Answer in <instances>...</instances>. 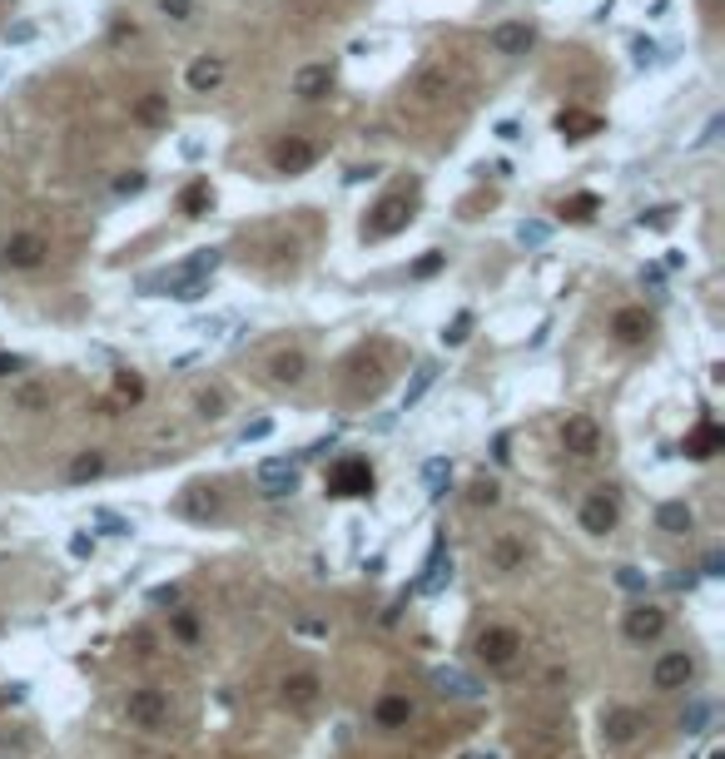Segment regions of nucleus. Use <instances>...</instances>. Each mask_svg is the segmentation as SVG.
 <instances>
[{
	"instance_id": "obj_9",
	"label": "nucleus",
	"mask_w": 725,
	"mask_h": 759,
	"mask_svg": "<svg viewBox=\"0 0 725 759\" xmlns=\"http://www.w3.org/2000/svg\"><path fill=\"white\" fill-rule=\"evenodd\" d=\"M45 253H50V244H45L40 234H15V239L0 244V263H5V268H40Z\"/></svg>"
},
{
	"instance_id": "obj_34",
	"label": "nucleus",
	"mask_w": 725,
	"mask_h": 759,
	"mask_svg": "<svg viewBox=\"0 0 725 759\" xmlns=\"http://www.w3.org/2000/svg\"><path fill=\"white\" fill-rule=\"evenodd\" d=\"M467 338H472V313L462 308V313H457V318H452V323L442 328V343H447V348H462Z\"/></svg>"
},
{
	"instance_id": "obj_51",
	"label": "nucleus",
	"mask_w": 725,
	"mask_h": 759,
	"mask_svg": "<svg viewBox=\"0 0 725 759\" xmlns=\"http://www.w3.org/2000/svg\"><path fill=\"white\" fill-rule=\"evenodd\" d=\"M492 457H497V462H502V467H507V462H512V437H507V432H502V437H497V442H492Z\"/></svg>"
},
{
	"instance_id": "obj_23",
	"label": "nucleus",
	"mask_w": 725,
	"mask_h": 759,
	"mask_svg": "<svg viewBox=\"0 0 725 759\" xmlns=\"http://www.w3.org/2000/svg\"><path fill=\"white\" fill-rule=\"evenodd\" d=\"M557 129H562V139H591V134H601V115H591V110H557Z\"/></svg>"
},
{
	"instance_id": "obj_7",
	"label": "nucleus",
	"mask_w": 725,
	"mask_h": 759,
	"mask_svg": "<svg viewBox=\"0 0 725 759\" xmlns=\"http://www.w3.org/2000/svg\"><path fill=\"white\" fill-rule=\"evenodd\" d=\"M274 169L279 174H303V169H313V159H318V144L313 139H303V134H289V139H279L274 144Z\"/></svg>"
},
{
	"instance_id": "obj_8",
	"label": "nucleus",
	"mask_w": 725,
	"mask_h": 759,
	"mask_svg": "<svg viewBox=\"0 0 725 759\" xmlns=\"http://www.w3.org/2000/svg\"><path fill=\"white\" fill-rule=\"evenodd\" d=\"M691 680H696V660H691L686 650L661 655V660H656V670H651V685H656V690H686Z\"/></svg>"
},
{
	"instance_id": "obj_18",
	"label": "nucleus",
	"mask_w": 725,
	"mask_h": 759,
	"mask_svg": "<svg viewBox=\"0 0 725 759\" xmlns=\"http://www.w3.org/2000/svg\"><path fill=\"white\" fill-rule=\"evenodd\" d=\"M328 90H333V65H303V70L293 75V95H298L303 105L323 100Z\"/></svg>"
},
{
	"instance_id": "obj_52",
	"label": "nucleus",
	"mask_w": 725,
	"mask_h": 759,
	"mask_svg": "<svg viewBox=\"0 0 725 759\" xmlns=\"http://www.w3.org/2000/svg\"><path fill=\"white\" fill-rule=\"evenodd\" d=\"M701 571H706V576H721V571H725V556H721V551H706Z\"/></svg>"
},
{
	"instance_id": "obj_13",
	"label": "nucleus",
	"mask_w": 725,
	"mask_h": 759,
	"mask_svg": "<svg viewBox=\"0 0 725 759\" xmlns=\"http://www.w3.org/2000/svg\"><path fill=\"white\" fill-rule=\"evenodd\" d=\"M433 690L442 700H477L482 695V685L462 670V665H437L433 670Z\"/></svg>"
},
{
	"instance_id": "obj_2",
	"label": "nucleus",
	"mask_w": 725,
	"mask_h": 759,
	"mask_svg": "<svg viewBox=\"0 0 725 759\" xmlns=\"http://www.w3.org/2000/svg\"><path fill=\"white\" fill-rule=\"evenodd\" d=\"M125 715H130V725H135V730L159 735V730L169 725V700H164V690H154V685L130 690V695H125Z\"/></svg>"
},
{
	"instance_id": "obj_3",
	"label": "nucleus",
	"mask_w": 725,
	"mask_h": 759,
	"mask_svg": "<svg viewBox=\"0 0 725 759\" xmlns=\"http://www.w3.org/2000/svg\"><path fill=\"white\" fill-rule=\"evenodd\" d=\"M408 224H413V209H408V199H403V194H393V199H383V204L363 219V239H368V244H378V239L403 234Z\"/></svg>"
},
{
	"instance_id": "obj_15",
	"label": "nucleus",
	"mask_w": 725,
	"mask_h": 759,
	"mask_svg": "<svg viewBox=\"0 0 725 759\" xmlns=\"http://www.w3.org/2000/svg\"><path fill=\"white\" fill-rule=\"evenodd\" d=\"M224 70H229L224 55H199V60L184 70V85H189L194 95H214V90L224 85Z\"/></svg>"
},
{
	"instance_id": "obj_55",
	"label": "nucleus",
	"mask_w": 725,
	"mask_h": 759,
	"mask_svg": "<svg viewBox=\"0 0 725 759\" xmlns=\"http://www.w3.org/2000/svg\"><path fill=\"white\" fill-rule=\"evenodd\" d=\"M631 50H636V55H641V65H646V60H651V55H656V45H651V40H646V35H636V40H631Z\"/></svg>"
},
{
	"instance_id": "obj_25",
	"label": "nucleus",
	"mask_w": 725,
	"mask_h": 759,
	"mask_svg": "<svg viewBox=\"0 0 725 759\" xmlns=\"http://www.w3.org/2000/svg\"><path fill=\"white\" fill-rule=\"evenodd\" d=\"M164 288L174 303H199L209 293V278H194V273H164Z\"/></svg>"
},
{
	"instance_id": "obj_30",
	"label": "nucleus",
	"mask_w": 725,
	"mask_h": 759,
	"mask_svg": "<svg viewBox=\"0 0 725 759\" xmlns=\"http://www.w3.org/2000/svg\"><path fill=\"white\" fill-rule=\"evenodd\" d=\"M447 85H452V75H447L442 65H433V70H423V75H418L413 95H418V100H442V95H447Z\"/></svg>"
},
{
	"instance_id": "obj_62",
	"label": "nucleus",
	"mask_w": 725,
	"mask_h": 759,
	"mask_svg": "<svg viewBox=\"0 0 725 759\" xmlns=\"http://www.w3.org/2000/svg\"><path fill=\"white\" fill-rule=\"evenodd\" d=\"M462 759H497V755H462Z\"/></svg>"
},
{
	"instance_id": "obj_21",
	"label": "nucleus",
	"mask_w": 725,
	"mask_h": 759,
	"mask_svg": "<svg viewBox=\"0 0 725 759\" xmlns=\"http://www.w3.org/2000/svg\"><path fill=\"white\" fill-rule=\"evenodd\" d=\"M522 561H527V546H522L517 536H497V541L487 546V566H492V571H502V576H507V571H517Z\"/></svg>"
},
{
	"instance_id": "obj_49",
	"label": "nucleus",
	"mask_w": 725,
	"mask_h": 759,
	"mask_svg": "<svg viewBox=\"0 0 725 759\" xmlns=\"http://www.w3.org/2000/svg\"><path fill=\"white\" fill-rule=\"evenodd\" d=\"M616 581H621L626 591H646V576H641V571H631V566H621V571H616Z\"/></svg>"
},
{
	"instance_id": "obj_41",
	"label": "nucleus",
	"mask_w": 725,
	"mask_h": 759,
	"mask_svg": "<svg viewBox=\"0 0 725 759\" xmlns=\"http://www.w3.org/2000/svg\"><path fill=\"white\" fill-rule=\"evenodd\" d=\"M159 15L174 20V25H184V20H194V0H159Z\"/></svg>"
},
{
	"instance_id": "obj_48",
	"label": "nucleus",
	"mask_w": 725,
	"mask_h": 759,
	"mask_svg": "<svg viewBox=\"0 0 725 759\" xmlns=\"http://www.w3.org/2000/svg\"><path fill=\"white\" fill-rule=\"evenodd\" d=\"M269 432H274V422H269V417H259V422H249V427H244V442H264Z\"/></svg>"
},
{
	"instance_id": "obj_5",
	"label": "nucleus",
	"mask_w": 725,
	"mask_h": 759,
	"mask_svg": "<svg viewBox=\"0 0 725 759\" xmlns=\"http://www.w3.org/2000/svg\"><path fill=\"white\" fill-rule=\"evenodd\" d=\"M621 631H626L631 645H651V640H661V631H666V611L641 601V606H631V611L621 616Z\"/></svg>"
},
{
	"instance_id": "obj_43",
	"label": "nucleus",
	"mask_w": 725,
	"mask_h": 759,
	"mask_svg": "<svg viewBox=\"0 0 725 759\" xmlns=\"http://www.w3.org/2000/svg\"><path fill=\"white\" fill-rule=\"evenodd\" d=\"M130 40H140V25L135 20H115L110 25V45H130Z\"/></svg>"
},
{
	"instance_id": "obj_11",
	"label": "nucleus",
	"mask_w": 725,
	"mask_h": 759,
	"mask_svg": "<svg viewBox=\"0 0 725 759\" xmlns=\"http://www.w3.org/2000/svg\"><path fill=\"white\" fill-rule=\"evenodd\" d=\"M492 50L497 55H527L532 45H537V30L527 25V20H502V25H492Z\"/></svg>"
},
{
	"instance_id": "obj_50",
	"label": "nucleus",
	"mask_w": 725,
	"mask_h": 759,
	"mask_svg": "<svg viewBox=\"0 0 725 759\" xmlns=\"http://www.w3.org/2000/svg\"><path fill=\"white\" fill-rule=\"evenodd\" d=\"M149 601H154V606H174V601H179V586H154Z\"/></svg>"
},
{
	"instance_id": "obj_1",
	"label": "nucleus",
	"mask_w": 725,
	"mask_h": 759,
	"mask_svg": "<svg viewBox=\"0 0 725 759\" xmlns=\"http://www.w3.org/2000/svg\"><path fill=\"white\" fill-rule=\"evenodd\" d=\"M328 497H373V467L363 457H338L323 477Z\"/></svg>"
},
{
	"instance_id": "obj_57",
	"label": "nucleus",
	"mask_w": 725,
	"mask_h": 759,
	"mask_svg": "<svg viewBox=\"0 0 725 759\" xmlns=\"http://www.w3.org/2000/svg\"><path fill=\"white\" fill-rule=\"evenodd\" d=\"M378 174V164H358L353 174H348V184H363V179H373Z\"/></svg>"
},
{
	"instance_id": "obj_37",
	"label": "nucleus",
	"mask_w": 725,
	"mask_h": 759,
	"mask_svg": "<svg viewBox=\"0 0 725 759\" xmlns=\"http://www.w3.org/2000/svg\"><path fill=\"white\" fill-rule=\"evenodd\" d=\"M442 268H447V253H437V249H433V253H423V258H418V263H413L408 273H413V278L423 283V278H437Z\"/></svg>"
},
{
	"instance_id": "obj_40",
	"label": "nucleus",
	"mask_w": 725,
	"mask_h": 759,
	"mask_svg": "<svg viewBox=\"0 0 725 759\" xmlns=\"http://www.w3.org/2000/svg\"><path fill=\"white\" fill-rule=\"evenodd\" d=\"M115 397H120V402H140V397H145V382L135 378V373H120V378H115Z\"/></svg>"
},
{
	"instance_id": "obj_46",
	"label": "nucleus",
	"mask_w": 725,
	"mask_h": 759,
	"mask_svg": "<svg viewBox=\"0 0 725 759\" xmlns=\"http://www.w3.org/2000/svg\"><path fill=\"white\" fill-rule=\"evenodd\" d=\"M25 40H35V25H30V20H20V25L5 30V45H25Z\"/></svg>"
},
{
	"instance_id": "obj_61",
	"label": "nucleus",
	"mask_w": 725,
	"mask_h": 759,
	"mask_svg": "<svg viewBox=\"0 0 725 759\" xmlns=\"http://www.w3.org/2000/svg\"><path fill=\"white\" fill-rule=\"evenodd\" d=\"M706 759H725V750H711V755H706Z\"/></svg>"
},
{
	"instance_id": "obj_60",
	"label": "nucleus",
	"mask_w": 725,
	"mask_h": 759,
	"mask_svg": "<svg viewBox=\"0 0 725 759\" xmlns=\"http://www.w3.org/2000/svg\"><path fill=\"white\" fill-rule=\"evenodd\" d=\"M15 695H20V690H0V705H5V700H15Z\"/></svg>"
},
{
	"instance_id": "obj_12",
	"label": "nucleus",
	"mask_w": 725,
	"mask_h": 759,
	"mask_svg": "<svg viewBox=\"0 0 725 759\" xmlns=\"http://www.w3.org/2000/svg\"><path fill=\"white\" fill-rule=\"evenodd\" d=\"M581 526H586L591 536L616 531V497H611V487H601V492H591V497L581 502Z\"/></svg>"
},
{
	"instance_id": "obj_36",
	"label": "nucleus",
	"mask_w": 725,
	"mask_h": 759,
	"mask_svg": "<svg viewBox=\"0 0 725 759\" xmlns=\"http://www.w3.org/2000/svg\"><path fill=\"white\" fill-rule=\"evenodd\" d=\"M467 502H472V506H497V502H502V492H497V482L477 477V482L467 487Z\"/></svg>"
},
{
	"instance_id": "obj_58",
	"label": "nucleus",
	"mask_w": 725,
	"mask_h": 759,
	"mask_svg": "<svg viewBox=\"0 0 725 759\" xmlns=\"http://www.w3.org/2000/svg\"><path fill=\"white\" fill-rule=\"evenodd\" d=\"M517 134H522L517 120H502V125H497V139H517Z\"/></svg>"
},
{
	"instance_id": "obj_27",
	"label": "nucleus",
	"mask_w": 725,
	"mask_h": 759,
	"mask_svg": "<svg viewBox=\"0 0 725 759\" xmlns=\"http://www.w3.org/2000/svg\"><path fill=\"white\" fill-rule=\"evenodd\" d=\"M100 472H105V452H100V447H90V452H80V457L70 462L65 482H70V487H85V482H95Z\"/></svg>"
},
{
	"instance_id": "obj_35",
	"label": "nucleus",
	"mask_w": 725,
	"mask_h": 759,
	"mask_svg": "<svg viewBox=\"0 0 725 759\" xmlns=\"http://www.w3.org/2000/svg\"><path fill=\"white\" fill-rule=\"evenodd\" d=\"M547 239H552L547 224H537V219H532V224H517V244H522V249H542Z\"/></svg>"
},
{
	"instance_id": "obj_47",
	"label": "nucleus",
	"mask_w": 725,
	"mask_h": 759,
	"mask_svg": "<svg viewBox=\"0 0 725 759\" xmlns=\"http://www.w3.org/2000/svg\"><path fill=\"white\" fill-rule=\"evenodd\" d=\"M671 214H676V209H651V214H641V229H666Z\"/></svg>"
},
{
	"instance_id": "obj_42",
	"label": "nucleus",
	"mask_w": 725,
	"mask_h": 759,
	"mask_svg": "<svg viewBox=\"0 0 725 759\" xmlns=\"http://www.w3.org/2000/svg\"><path fill=\"white\" fill-rule=\"evenodd\" d=\"M145 184H149V174L130 169V174H120V179H115V194H120V199H130V194H145Z\"/></svg>"
},
{
	"instance_id": "obj_59",
	"label": "nucleus",
	"mask_w": 725,
	"mask_h": 759,
	"mask_svg": "<svg viewBox=\"0 0 725 759\" xmlns=\"http://www.w3.org/2000/svg\"><path fill=\"white\" fill-rule=\"evenodd\" d=\"M298 631L303 635H328V626H318V621H298Z\"/></svg>"
},
{
	"instance_id": "obj_6",
	"label": "nucleus",
	"mask_w": 725,
	"mask_h": 759,
	"mask_svg": "<svg viewBox=\"0 0 725 759\" xmlns=\"http://www.w3.org/2000/svg\"><path fill=\"white\" fill-rule=\"evenodd\" d=\"M562 447H567L577 462H591V457L601 452V427H596L591 417H581V412L567 417V422H562Z\"/></svg>"
},
{
	"instance_id": "obj_38",
	"label": "nucleus",
	"mask_w": 725,
	"mask_h": 759,
	"mask_svg": "<svg viewBox=\"0 0 725 759\" xmlns=\"http://www.w3.org/2000/svg\"><path fill=\"white\" fill-rule=\"evenodd\" d=\"M423 482H428V497H442V492H447V462H442V457L423 467Z\"/></svg>"
},
{
	"instance_id": "obj_10",
	"label": "nucleus",
	"mask_w": 725,
	"mask_h": 759,
	"mask_svg": "<svg viewBox=\"0 0 725 759\" xmlns=\"http://www.w3.org/2000/svg\"><path fill=\"white\" fill-rule=\"evenodd\" d=\"M259 492H264V497H293V492H298V467H293L289 457L259 462Z\"/></svg>"
},
{
	"instance_id": "obj_20",
	"label": "nucleus",
	"mask_w": 725,
	"mask_h": 759,
	"mask_svg": "<svg viewBox=\"0 0 725 759\" xmlns=\"http://www.w3.org/2000/svg\"><path fill=\"white\" fill-rule=\"evenodd\" d=\"M452 576V556H447V546L437 541L433 546V556H428V566H423V576H418V596H433V591H442V581Z\"/></svg>"
},
{
	"instance_id": "obj_32",
	"label": "nucleus",
	"mask_w": 725,
	"mask_h": 759,
	"mask_svg": "<svg viewBox=\"0 0 725 759\" xmlns=\"http://www.w3.org/2000/svg\"><path fill=\"white\" fill-rule=\"evenodd\" d=\"M596 209H601V199H596V194H572V199L562 204V219H572V224H591V219H596Z\"/></svg>"
},
{
	"instance_id": "obj_26",
	"label": "nucleus",
	"mask_w": 725,
	"mask_h": 759,
	"mask_svg": "<svg viewBox=\"0 0 725 759\" xmlns=\"http://www.w3.org/2000/svg\"><path fill=\"white\" fill-rule=\"evenodd\" d=\"M656 526H661L666 536H686V531L696 526V516H691L686 502H661L656 506Z\"/></svg>"
},
{
	"instance_id": "obj_39",
	"label": "nucleus",
	"mask_w": 725,
	"mask_h": 759,
	"mask_svg": "<svg viewBox=\"0 0 725 759\" xmlns=\"http://www.w3.org/2000/svg\"><path fill=\"white\" fill-rule=\"evenodd\" d=\"M706 720H711V705H701V700H696V705L681 715V730H686V735H701V730H706Z\"/></svg>"
},
{
	"instance_id": "obj_31",
	"label": "nucleus",
	"mask_w": 725,
	"mask_h": 759,
	"mask_svg": "<svg viewBox=\"0 0 725 759\" xmlns=\"http://www.w3.org/2000/svg\"><path fill=\"white\" fill-rule=\"evenodd\" d=\"M437 382V363H418V373H413V382L403 387V407H418L423 402V392Z\"/></svg>"
},
{
	"instance_id": "obj_24",
	"label": "nucleus",
	"mask_w": 725,
	"mask_h": 759,
	"mask_svg": "<svg viewBox=\"0 0 725 759\" xmlns=\"http://www.w3.org/2000/svg\"><path fill=\"white\" fill-rule=\"evenodd\" d=\"M214 209V189H209V179H189L184 184V194H179V214L184 219H204Z\"/></svg>"
},
{
	"instance_id": "obj_4",
	"label": "nucleus",
	"mask_w": 725,
	"mask_h": 759,
	"mask_svg": "<svg viewBox=\"0 0 725 759\" xmlns=\"http://www.w3.org/2000/svg\"><path fill=\"white\" fill-rule=\"evenodd\" d=\"M477 655H482L492 670H507V665L522 655V635L512 631V626H487V631L477 635Z\"/></svg>"
},
{
	"instance_id": "obj_44",
	"label": "nucleus",
	"mask_w": 725,
	"mask_h": 759,
	"mask_svg": "<svg viewBox=\"0 0 725 759\" xmlns=\"http://www.w3.org/2000/svg\"><path fill=\"white\" fill-rule=\"evenodd\" d=\"M174 635H179V640H199V621H194L189 611H174Z\"/></svg>"
},
{
	"instance_id": "obj_53",
	"label": "nucleus",
	"mask_w": 725,
	"mask_h": 759,
	"mask_svg": "<svg viewBox=\"0 0 725 759\" xmlns=\"http://www.w3.org/2000/svg\"><path fill=\"white\" fill-rule=\"evenodd\" d=\"M100 526H110L115 536H130V521H120V516H110V511H100Z\"/></svg>"
},
{
	"instance_id": "obj_29",
	"label": "nucleus",
	"mask_w": 725,
	"mask_h": 759,
	"mask_svg": "<svg viewBox=\"0 0 725 759\" xmlns=\"http://www.w3.org/2000/svg\"><path fill=\"white\" fill-rule=\"evenodd\" d=\"M269 373L279 382H303V373H308V358L298 353V348H284V353H274L269 358Z\"/></svg>"
},
{
	"instance_id": "obj_14",
	"label": "nucleus",
	"mask_w": 725,
	"mask_h": 759,
	"mask_svg": "<svg viewBox=\"0 0 725 759\" xmlns=\"http://www.w3.org/2000/svg\"><path fill=\"white\" fill-rule=\"evenodd\" d=\"M611 338L626 343V348L646 343V338H651V313H646V308H616V313H611Z\"/></svg>"
},
{
	"instance_id": "obj_19",
	"label": "nucleus",
	"mask_w": 725,
	"mask_h": 759,
	"mask_svg": "<svg viewBox=\"0 0 725 759\" xmlns=\"http://www.w3.org/2000/svg\"><path fill=\"white\" fill-rule=\"evenodd\" d=\"M641 725H646V720H641L636 710H606V715H601V730H606L611 745H636Z\"/></svg>"
},
{
	"instance_id": "obj_56",
	"label": "nucleus",
	"mask_w": 725,
	"mask_h": 759,
	"mask_svg": "<svg viewBox=\"0 0 725 759\" xmlns=\"http://www.w3.org/2000/svg\"><path fill=\"white\" fill-rule=\"evenodd\" d=\"M70 551H75V556H95V541H90V536H70Z\"/></svg>"
},
{
	"instance_id": "obj_28",
	"label": "nucleus",
	"mask_w": 725,
	"mask_h": 759,
	"mask_svg": "<svg viewBox=\"0 0 725 759\" xmlns=\"http://www.w3.org/2000/svg\"><path fill=\"white\" fill-rule=\"evenodd\" d=\"M373 720H378L383 730H398V725H408V720H413V705H408L403 695H383V700H378V710H373Z\"/></svg>"
},
{
	"instance_id": "obj_22",
	"label": "nucleus",
	"mask_w": 725,
	"mask_h": 759,
	"mask_svg": "<svg viewBox=\"0 0 725 759\" xmlns=\"http://www.w3.org/2000/svg\"><path fill=\"white\" fill-rule=\"evenodd\" d=\"M130 115H135V125H145V129H164V125H169V95L149 90V95H140V100L130 105Z\"/></svg>"
},
{
	"instance_id": "obj_54",
	"label": "nucleus",
	"mask_w": 725,
	"mask_h": 759,
	"mask_svg": "<svg viewBox=\"0 0 725 759\" xmlns=\"http://www.w3.org/2000/svg\"><path fill=\"white\" fill-rule=\"evenodd\" d=\"M25 368V358H15V353H0V378H10V373H20Z\"/></svg>"
},
{
	"instance_id": "obj_33",
	"label": "nucleus",
	"mask_w": 725,
	"mask_h": 759,
	"mask_svg": "<svg viewBox=\"0 0 725 759\" xmlns=\"http://www.w3.org/2000/svg\"><path fill=\"white\" fill-rule=\"evenodd\" d=\"M224 407H229V402H224V392H219V387H204V392L194 397V412H199L204 422H219V417H224Z\"/></svg>"
},
{
	"instance_id": "obj_45",
	"label": "nucleus",
	"mask_w": 725,
	"mask_h": 759,
	"mask_svg": "<svg viewBox=\"0 0 725 759\" xmlns=\"http://www.w3.org/2000/svg\"><path fill=\"white\" fill-rule=\"evenodd\" d=\"M184 511H189V516H214V511H219V497H214V492H209V497H189Z\"/></svg>"
},
{
	"instance_id": "obj_16",
	"label": "nucleus",
	"mask_w": 725,
	"mask_h": 759,
	"mask_svg": "<svg viewBox=\"0 0 725 759\" xmlns=\"http://www.w3.org/2000/svg\"><path fill=\"white\" fill-rule=\"evenodd\" d=\"M318 695H323V680H318L313 670H298V675L284 680V705L298 710V715H303V710H313V705H318Z\"/></svg>"
},
{
	"instance_id": "obj_17",
	"label": "nucleus",
	"mask_w": 725,
	"mask_h": 759,
	"mask_svg": "<svg viewBox=\"0 0 725 759\" xmlns=\"http://www.w3.org/2000/svg\"><path fill=\"white\" fill-rule=\"evenodd\" d=\"M681 447H686V457H696V462H706V457H716V452H721V447H725L721 422H716V417H701V422H696V432H691V437H686Z\"/></svg>"
}]
</instances>
